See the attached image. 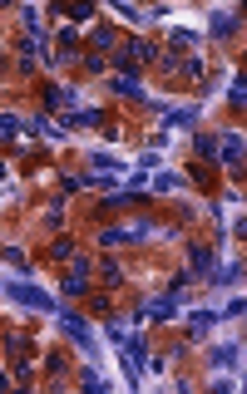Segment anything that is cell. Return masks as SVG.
Instances as JSON below:
<instances>
[{"label":"cell","instance_id":"cell-7","mask_svg":"<svg viewBox=\"0 0 247 394\" xmlns=\"http://www.w3.org/2000/svg\"><path fill=\"white\" fill-rule=\"evenodd\" d=\"M119 360H124V370H128V380H138V370H143V360H148V350H143V340H138V335H128V340H119Z\"/></svg>","mask_w":247,"mask_h":394},{"label":"cell","instance_id":"cell-30","mask_svg":"<svg viewBox=\"0 0 247 394\" xmlns=\"http://www.w3.org/2000/svg\"><path fill=\"white\" fill-rule=\"evenodd\" d=\"M94 168H99V173H124V163H119V158H109V153H99Z\"/></svg>","mask_w":247,"mask_h":394},{"label":"cell","instance_id":"cell-21","mask_svg":"<svg viewBox=\"0 0 247 394\" xmlns=\"http://www.w3.org/2000/svg\"><path fill=\"white\" fill-rule=\"evenodd\" d=\"M183 188V173H158L153 178V193H178Z\"/></svg>","mask_w":247,"mask_h":394},{"label":"cell","instance_id":"cell-36","mask_svg":"<svg viewBox=\"0 0 247 394\" xmlns=\"http://www.w3.org/2000/svg\"><path fill=\"white\" fill-rule=\"evenodd\" d=\"M45 370L50 375H65V355H45Z\"/></svg>","mask_w":247,"mask_h":394},{"label":"cell","instance_id":"cell-19","mask_svg":"<svg viewBox=\"0 0 247 394\" xmlns=\"http://www.w3.org/2000/svg\"><path fill=\"white\" fill-rule=\"evenodd\" d=\"M193 118H198V108H193V103H183V108H168V118H163V123H168V128H188Z\"/></svg>","mask_w":247,"mask_h":394},{"label":"cell","instance_id":"cell-22","mask_svg":"<svg viewBox=\"0 0 247 394\" xmlns=\"http://www.w3.org/2000/svg\"><path fill=\"white\" fill-rule=\"evenodd\" d=\"M30 128H35V133H40V138H55V143H65V128H55V123H50V118H35V123H30Z\"/></svg>","mask_w":247,"mask_h":394},{"label":"cell","instance_id":"cell-27","mask_svg":"<svg viewBox=\"0 0 247 394\" xmlns=\"http://www.w3.org/2000/svg\"><path fill=\"white\" fill-rule=\"evenodd\" d=\"M228 98H233L238 108H247V79H233V84H228Z\"/></svg>","mask_w":247,"mask_h":394},{"label":"cell","instance_id":"cell-29","mask_svg":"<svg viewBox=\"0 0 247 394\" xmlns=\"http://www.w3.org/2000/svg\"><path fill=\"white\" fill-rule=\"evenodd\" d=\"M79 188H89V178H75V173L60 178V193H79Z\"/></svg>","mask_w":247,"mask_h":394},{"label":"cell","instance_id":"cell-26","mask_svg":"<svg viewBox=\"0 0 247 394\" xmlns=\"http://www.w3.org/2000/svg\"><path fill=\"white\" fill-rule=\"evenodd\" d=\"M193 183H198L203 193H213V168H208V163H198V168H193Z\"/></svg>","mask_w":247,"mask_h":394},{"label":"cell","instance_id":"cell-9","mask_svg":"<svg viewBox=\"0 0 247 394\" xmlns=\"http://www.w3.org/2000/svg\"><path fill=\"white\" fill-rule=\"evenodd\" d=\"M124 40H119V30H114V25H94V30H89V50H94V55H104V50H119Z\"/></svg>","mask_w":247,"mask_h":394},{"label":"cell","instance_id":"cell-8","mask_svg":"<svg viewBox=\"0 0 247 394\" xmlns=\"http://www.w3.org/2000/svg\"><path fill=\"white\" fill-rule=\"evenodd\" d=\"M238 25H243V10H213V20H208L213 40H233V35H238Z\"/></svg>","mask_w":247,"mask_h":394},{"label":"cell","instance_id":"cell-35","mask_svg":"<svg viewBox=\"0 0 247 394\" xmlns=\"http://www.w3.org/2000/svg\"><path fill=\"white\" fill-rule=\"evenodd\" d=\"M89 310H94V315H114V310H109V296H94V300H89Z\"/></svg>","mask_w":247,"mask_h":394},{"label":"cell","instance_id":"cell-4","mask_svg":"<svg viewBox=\"0 0 247 394\" xmlns=\"http://www.w3.org/2000/svg\"><path fill=\"white\" fill-rule=\"evenodd\" d=\"M5 296H10L15 305H35V310H60L50 291H40V286H25V281H5Z\"/></svg>","mask_w":247,"mask_h":394},{"label":"cell","instance_id":"cell-31","mask_svg":"<svg viewBox=\"0 0 247 394\" xmlns=\"http://www.w3.org/2000/svg\"><path fill=\"white\" fill-rule=\"evenodd\" d=\"M65 15H70V20H94V5H70Z\"/></svg>","mask_w":247,"mask_h":394},{"label":"cell","instance_id":"cell-13","mask_svg":"<svg viewBox=\"0 0 247 394\" xmlns=\"http://www.w3.org/2000/svg\"><path fill=\"white\" fill-rule=\"evenodd\" d=\"M99 281H104L109 291H119V286L128 281V276H124V266L114 261V257H104V261H99Z\"/></svg>","mask_w":247,"mask_h":394},{"label":"cell","instance_id":"cell-38","mask_svg":"<svg viewBox=\"0 0 247 394\" xmlns=\"http://www.w3.org/2000/svg\"><path fill=\"white\" fill-rule=\"evenodd\" d=\"M243 390H247V380H243Z\"/></svg>","mask_w":247,"mask_h":394},{"label":"cell","instance_id":"cell-14","mask_svg":"<svg viewBox=\"0 0 247 394\" xmlns=\"http://www.w3.org/2000/svg\"><path fill=\"white\" fill-rule=\"evenodd\" d=\"M75 257H79V252H75L70 237H55V242L45 247V261H75Z\"/></svg>","mask_w":247,"mask_h":394},{"label":"cell","instance_id":"cell-24","mask_svg":"<svg viewBox=\"0 0 247 394\" xmlns=\"http://www.w3.org/2000/svg\"><path fill=\"white\" fill-rule=\"evenodd\" d=\"M193 148H198V153H203V163H208V158L218 153V138H213V133H198V138H193Z\"/></svg>","mask_w":247,"mask_h":394},{"label":"cell","instance_id":"cell-5","mask_svg":"<svg viewBox=\"0 0 247 394\" xmlns=\"http://www.w3.org/2000/svg\"><path fill=\"white\" fill-rule=\"evenodd\" d=\"M188 266H193V276H203V281H218V271H223V261L213 257V247H188Z\"/></svg>","mask_w":247,"mask_h":394},{"label":"cell","instance_id":"cell-34","mask_svg":"<svg viewBox=\"0 0 247 394\" xmlns=\"http://www.w3.org/2000/svg\"><path fill=\"white\" fill-rule=\"evenodd\" d=\"M79 385H84V390H104V380H99V370H84V375H79Z\"/></svg>","mask_w":247,"mask_h":394},{"label":"cell","instance_id":"cell-17","mask_svg":"<svg viewBox=\"0 0 247 394\" xmlns=\"http://www.w3.org/2000/svg\"><path fill=\"white\" fill-rule=\"evenodd\" d=\"M208 360H213L218 370H233V365H238V345H233V340H223V345H213V355H208Z\"/></svg>","mask_w":247,"mask_h":394},{"label":"cell","instance_id":"cell-11","mask_svg":"<svg viewBox=\"0 0 247 394\" xmlns=\"http://www.w3.org/2000/svg\"><path fill=\"white\" fill-rule=\"evenodd\" d=\"M109 89H114L119 98H148V94H143V84H138V74H114Z\"/></svg>","mask_w":247,"mask_h":394},{"label":"cell","instance_id":"cell-23","mask_svg":"<svg viewBox=\"0 0 247 394\" xmlns=\"http://www.w3.org/2000/svg\"><path fill=\"white\" fill-rule=\"evenodd\" d=\"M25 350H30L25 335H5V355H10V360H25Z\"/></svg>","mask_w":247,"mask_h":394},{"label":"cell","instance_id":"cell-3","mask_svg":"<svg viewBox=\"0 0 247 394\" xmlns=\"http://www.w3.org/2000/svg\"><path fill=\"white\" fill-rule=\"evenodd\" d=\"M55 320H60V330H65V335H70V340H75L79 350H94V330H89V325L79 320V310L60 305V310H55Z\"/></svg>","mask_w":247,"mask_h":394},{"label":"cell","instance_id":"cell-12","mask_svg":"<svg viewBox=\"0 0 247 394\" xmlns=\"http://www.w3.org/2000/svg\"><path fill=\"white\" fill-rule=\"evenodd\" d=\"M99 242H104V247H133V242H138V232H133V227H104V232H99Z\"/></svg>","mask_w":247,"mask_h":394},{"label":"cell","instance_id":"cell-25","mask_svg":"<svg viewBox=\"0 0 247 394\" xmlns=\"http://www.w3.org/2000/svg\"><path fill=\"white\" fill-rule=\"evenodd\" d=\"M178 74H183L188 84H193V79H203V60H183V64H178Z\"/></svg>","mask_w":247,"mask_h":394},{"label":"cell","instance_id":"cell-1","mask_svg":"<svg viewBox=\"0 0 247 394\" xmlns=\"http://www.w3.org/2000/svg\"><path fill=\"white\" fill-rule=\"evenodd\" d=\"M143 64H158V45L153 40H124L114 50V74H138Z\"/></svg>","mask_w":247,"mask_h":394},{"label":"cell","instance_id":"cell-28","mask_svg":"<svg viewBox=\"0 0 247 394\" xmlns=\"http://www.w3.org/2000/svg\"><path fill=\"white\" fill-rule=\"evenodd\" d=\"M20 133H25V123H20V118H15V113H5V143H15V138H20Z\"/></svg>","mask_w":247,"mask_h":394},{"label":"cell","instance_id":"cell-32","mask_svg":"<svg viewBox=\"0 0 247 394\" xmlns=\"http://www.w3.org/2000/svg\"><path fill=\"white\" fill-rule=\"evenodd\" d=\"M104 64H109V60H104V55H94V50H89V55H84V69H89V74H99V69H104Z\"/></svg>","mask_w":247,"mask_h":394},{"label":"cell","instance_id":"cell-10","mask_svg":"<svg viewBox=\"0 0 247 394\" xmlns=\"http://www.w3.org/2000/svg\"><path fill=\"white\" fill-rule=\"evenodd\" d=\"M40 103H45V108H65V103H75V89H65V84H40Z\"/></svg>","mask_w":247,"mask_h":394},{"label":"cell","instance_id":"cell-18","mask_svg":"<svg viewBox=\"0 0 247 394\" xmlns=\"http://www.w3.org/2000/svg\"><path fill=\"white\" fill-rule=\"evenodd\" d=\"M188 45H198V35H193L188 25H173V30H168V50L178 55V50H188Z\"/></svg>","mask_w":247,"mask_h":394},{"label":"cell","instance_id":"cell-15","mask_svg":"<svg viewBox=\"0 0 247 394\" xmlns=\"http://www.w3.org/2000/svg\"><path fill=\"white\" fill-rule=\"evenodd\" d=\"M213 320H218V310H193V315H188V335L203 340V335L213 330Z\"/></svg>","mask_w":247,"mask_h":394},{"label":"cell","instance_id":"cell-6","mask_svg":"<svg viewBox=\"0 0 247 394\" xmlns=\"http://www.w3.org/2000/svg\"><path fill=\"white\" fill-rule=\"evenodd\" d=\"M173 315H178V291H163V296L143 300V320H173Z\"/></svg>","mask_w":247,"mask_h":394},{"label":"cell","instance_id":"cell-20","mask_svg":"<svg viewBox=\"0 0 247 394\" xmlns=\"http://www.w3.org/2000/svg\"><path fill=\"white\" fill-rule=\"evenodd\" d=\"M104 325H109L114 340H128V335H133V320H128V315H104Z\"/></svg>","mask_w":247,"mask_h":394},{"label":"cell","instance_id":"cell-33","mask_svg":"<svg viewBox=\"0 0 247 394\" xmlns=\"http://www.w3.org/2000/svg\"><path fill=\"white\" fill-rule=\"evenodd\" d=\"M5 261H10V266H15V271H20V276H25V271H30V266H25V257H20V252H15V247H5Z\"/></svg>","mask_w":247,"mask_h":394},{"label":"cell","instance_id":"cell-37","mask_svg":"<svg viewBox=\"0 0 247 394\" xmlns=\"http://www.w3.org/2000/svg\"><path fill=\"white\" fill-rule=\"evenodd\" d=\"M243 69H247V55H243Z\"/></svg>","mask_w":247,"mask_h":394},{"label":"cell","instance_id":"cell-16","mask_svg":"<svg viewBox=\"0 0 247 394\" xmlns=\"http://www.w3.org/2000/svg\"><path fill=\"white\" fill-rule=\"evenodd\" d=\"M104 118H109L104 108H75V113H70V123H75V128H99Z\"/></svg>","mask_w":247,"mask_h":394},{"label":"cell","instance_id":"cell-2","mask_svg":"<svg viewBox=\"0 0 247 394\" xmlns=\"http://www.w3.org/2000/svg\"><path fill=\"white\" fill-rule=\"evenodd\" d=\"M218 163L228 173H243L247 168V133H223L218 138Z\"/></svg>","mask_w":247,"mask_h":394}]
</instances>
